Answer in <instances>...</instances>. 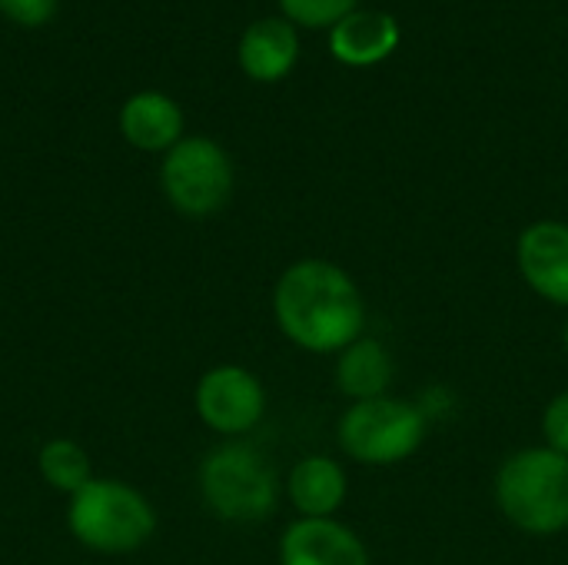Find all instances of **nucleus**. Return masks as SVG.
<instances>
[{"label": "nucleus", "instance_id": "a211bd4d", "mask_svg": "<svg viewBox=\"0 0 568 565\" xmlns=\"http://www.w3.org/2000/svg\"><path fill=\"white\" fill-rule=\"evenodd\" d=\"M0 13L17 27H43L57 13V0H0Z\"/></svg>", "mask_w": 568, "mask_h": 565}, {"label": "nucleus", "instance_id": "9d476101", "mask_svg": "<svg viewBox=\"0 0 568 565\" xmlns=\"http://www.w3.org/2000/svg\"><path fill=\"white\" fill-rule=\"evenodd\" d=\"M240 70L256 83H280L300 60V30L286 17L253 20L236 43Z\"/></svg>", "mask_w": 568, "mask_h": 565}, {"label": "nucleus", "instance_id": "f257e3e1", "mask_svg": "<svg viewBox=\"0 0 568 565\" xmlns=\"http://www.w3.org/2000/svg\"><path fill=\"white\" fill-rule=\"evenodd\" d=\"M276 330L303 353L336 356L366 330L359 283L333 260L306 256L290 263L273 286Z\"/></svg>", "mask_w": 568, "mask_h": 565}, {"label": "nucleus", "instance_id": "f8f14e48", "mask_svg": "<svg viewBox=\"0 0 568 565\" xmlns=\"http://www.w3.org/2000/svg\"><path fill=\"white\" fill-rule=\"evenodd\" d=\"M120 133L143 153H166L183 140V107L163 90H140L120 107Z\"/></svg>", "mask_w": 568, "mask_h": 565}, {"label": "nucleus", "instance_id": "1a4fd4ad", "mask_svg": "<svg viewBox=\"0 0 568 565\" xmlns=\"http://www.w3.org/2000/svg\"><path fill=\"white\" fill-rule=\"evenodd\" d=\"M280 565H373L356 529L333 519H293L276 546Z\"/></svg>", "mask_w": 568, "mask_h": 565}, {"label": "nucleus", "instance_id": "6ab92c4d", "mask_svg": "<svg viewBox=\"0 0 568 565\" xmlns=\"http://www.w3.org/2000/svg\"><path fill=\"white\" fill-rule=\"evenodd\" d=\"M562 350H566V360H568V320H566V326H562Z\"/></svg>", "mask_w": 568, "mask_h": 565}, {"label": "nucleus", "instance_id": "4468645a", "mask_svg": "<svg viewBox=\"0 0 568 565\" xmlns=\"http://www.w3.org/2000/svg\"><path fill=\"white\" fill-rule=\"evenodd\" d=\"M393 376H396L393 353L366 333L353 340L343 353H336V386L349 403L386 396Z\"/></svg>", "mask_w": 568, "mask_h": 565}, {"label": "nucleus", "instance_id": "ddd939ff", "mask_svg": "<svg viewBox=\"0 0 568 565\" xmlns=\"http://www.w3.org/2000/svg\"><path fill=\"white\" fill-rule=\"evenodd\" d=\"M286 496L300 519H333L349 496V476L339 460L313 453L290 470Z\"/></svg>", "mask_w": 568, "mask_h": 565}, {"label": "nucleus", "instance_id": "f3484780", "mask_svg": "<svg viewBox=\"0 0 568 565\" xmlns=\"http://www.w3.org/2000/svg\"><path fill=\"white\" fill-rule=\"evenodd\" d=\"M542 446L568 456V390L556 393L542 410Z\"/></svg>", "mask_w": 568, "mask_h": 565}, {"label": "nucleus", "instance_id": "2eb2a0df", "mask_svg": "<svg viewBox=\"0 0 568 565\" xmlns=\"http://www.w3.org/2000/svg\"><path fill=\"white\" fill-rule=\"evenodd\" d=\"M37 473H40V480L50 490L63 493L67 500L73 493H80L93 480V466H90L87 450L77 440H67V436L47 440L40 446V453H37Z\"/></svg>", "mask_w": 568, "mask_h": 565}, {"label": "nucleus", "instance_id": "dca6fc26", "mask_svg": "<svg viewBox=\"0 0 568 565\" xmlns=\"http://www.w3.org/2000/svg\"><path fill=\"white\" fill-rule=\"evenodd\" d=\"M283 17L293 27L306 30H329L353 10H359V0H276Z\"/></svg>", "mask_w": 568, "mask_h": 565}, {"label": "nucleus", "instance_id": "423d86ee", "mask_svg": "<svg viewBox=\"0 0 568 565\" xmlns=\"http://www.w3.org/2000/svg\"><path fill=\"white\" fill-rule=\"evenodd\" d=\"M160 186L180 216L206 220L220 213L236 186V170L230 153L210 137H183L163 153Z\"/></svg>", "mask_w": 568, "mask_h": 565}, {"label": "nucleus", "instance_id": "9b49d317", "mask_svg": "<svg viewBox=\"0 0 568 565\" xmlns=\"http://www.w3.org/2000/svg\"><path fill=\"white\" fill-rule=\"evenodd\" d=\"M403 27L386 10H353L336 27H329V53L343 67H376L396 53Z\"/></svg>", "mask_w": 568, "mask_h": 565}, {"label": "nucleus", "instance_id": "0eeeda50", "mask_svg": "<svg viewBox=\"0 0 568 565\" xmlns=\"http://www.w3.org/2000/svg\"><path fill=\"white\" fill-rule=\"evenodd\" d=\"M193 410L200 423L226 440H243L266 416V386L240 363H220L196 380Z\"/></svg>", "mask_w": 568, "mask_h": 565}, {"label": "nucleus", "instance_id": "7ed1b4c3", "mask_svg": "<svg viewBox=\"0 0 568 565\" xmlns=\"http://www.w3.org/2000/svg\"><path fill=\"white\" fill-rule=\"evenodd\" d=\"M67 533L90 553H136L156 533V509L130 483L93 476L67 500Z\"/></svg>", "mask_w": 568, "mask_h": 565}, {"label": "nucleus", "instance_id": "f03ea898", "mask_svg": "<svg viewBox=\"0 0 568 565\" xmlns=\"http://www.w3.org/2000/svg\"><path fill=\"white\" fill-rule=\"evenodd\" d=\"M493 496L513 529L552 539L568 529V456L549 446H526L503 460Z\"/></svg>", "mask_w": 568, "mask_h": 565}, {"label": "nucleus", "instance_id": "20e7f679", "mask_svg": "<svg viewBox=\"0 0 568 565\" xmlns=\"http://www.w3.org/2000/svg\"><path fill=\"white\" fill-rule=\"evenodd\" d=\"M200 496L216 519L260 523L280 503V476L270 456L243 440H226L200 463Z\"/></svg>", "mask_w": 568, "mask_h": 565}, {"label": "nucleus", "instance_id": "6e6552de", "mask_svg": "<svg viewBox=\"0 0 568 565\" xmlns=\"http://www.w3.org/2000/svg\"><path fill=\"white\" fill-rule=\"evenodd\" d=\"M516 270L526 286L552 306L568 310V223L536 220L516 240Z\"/></svg>", "mask_w": 568, "mask_h": 565}, {"label": "nucleus", "instance_id": "39448f33", "mask_svg": "<svg viewBox=\"0 0 568 565\" xmlns=\"http://www.w3.org/2000/svg\"><path fill=\"white\" fill-rule=\"evenodd\" d=\"M426 436V413L393 393L349 403L336 423V443L343 456L359 466H399L419 453Z\"/></svg>", "mask_w": 568, "mask_h": 565}]
</instances>
